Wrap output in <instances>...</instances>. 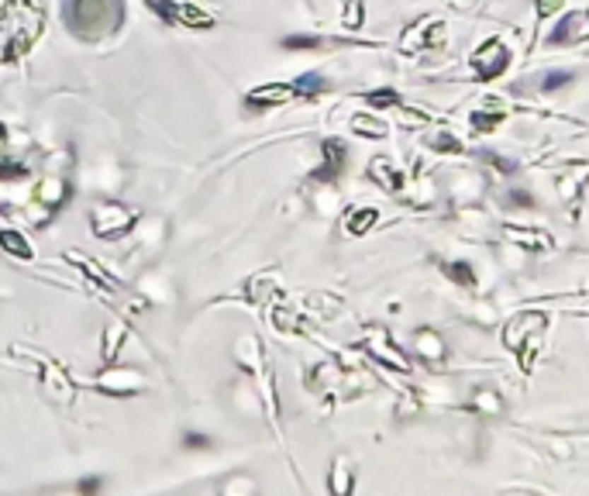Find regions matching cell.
I'll return each mask as SVG.
<instances>
[{
    "label": "cell",
    "mask_w": 589,
    "mask_h": 496,
    "mask_svg": "<svg viewBox=\"0 0 589 496\" xmlns=\"http://www.w3.org/2000/svg\"><path fill=\"white\" fill-rule=\"evenodd\" d=\"M42 28V0H0V59H18L31 49Z\"/></svg>",
    "instance_id": "6da1fadb"
},
{
    "label": "cell",
    "mask_w": 589,
    "mask_h": 496,
    "mask_svg": "<svg viewBox=\"0 0 589 496\" xmlns=\"http://www.w3.org/2000/svg\"><path fill=\"white\" fill-rule=\"evenodd\" d=\"M66 21L73 31H114L121 21V4L117 0H69L66 7Z\"/></svg>",
    "instance_id": "7a4b0ae2"
},
{
    "label": "cell",
    "mask_w": 589,
    "mask_h": 496,
    "mask_svg": "<svg viewBox=\"0 0 589 496\" xmlns=\"http://www.w3.org/2000/svg\"><path fill=\"white\" fill-rule=\"evenodd\" d=\"M134 228V214L117 200H104L93 207V235L100 238H121Z\"/></svg>",
    "instance_id": "3957f363"
},
{
    "label": "cell",
    "mask_w": 589,
    "mask_h": 496,
    "mask_svg": "<svg viewBox=\"0 0 589 496\" xmlns=\"http://www.w3.org/2000/svg\"><path fill=\"white\" fill-rule=\"evenodd\" d=\"M544 324H548L544 313H517L507 324V331H503V345H507L510 352H520L524 341L531 338V335H541V331H544Z\"/></svg>",
    "instance_id": "277c9868"
},
{
    "label": "cell",
    "mask_w": 589,
    "mask_h": 496,
    "mask_svg": "<svg viewBox=\"0 0 589 496\" xmlns=\"http://www.w3.org/2000/svg\"><path fill=\"white\" fill-rule=\"evenodd\" d=\"M42 383H45V390H49V396H52L55 403H73L76 400V386H73V379L66 376V369L55 366V362H42Z\"/></svg>",
    "instance_id": "5b68a950"
},
{
    "label": "cell",
    "mask_w": 589,
    "mask_h": 496,
    "mask_svg": "<svg viewBox=\"0 0 589 496\" xmlns=\"http://www.w3.org/2000/svg\"><path fill=\"white\" fill-rule=\"evenodd\" d=\"M290 97H293V86H286V83H262V86L248 90L245 107H252V110L259 114V110H272V107L286 104Z\"/></svg>",
    "instance_id": "8992f818"
},
{
    "label": "cell",
    "mask_w": 589,
    "mask_h": 496,
    "mask_svg": "<svg viewBox=\"0 0 589 496\" xmlns=\"http://www.w3.org/2000/svg\"><path fill=\"white\" fill-rule=\"evenodd\" d=\"M507 62H510V59H507V49H503L496 38H493V42H486L479 52L472 55V66H476V73H479L482 79L500 76V73L507 69Z\"/></svg>",
    "instance_id": "52a82bcc"
},
{
    "label": "cell",
    "mask_w": 589,
    "mask_h": 496,
    "mask_svg": "<svg viewBox=\"0 0 589 496\" xmlns=\"http://www.w3.org/2000/svg\"><path fill=\"white\" fill-rule=\"evenodd\" d=\"M141 376L134 372V369H110V372H104L100 379H97V386L104 393H114V396H128V393H138L141 390Z\"/></svg>",
    "instance_id": "ba28073f"
},
{
    "label": "cell",
    "mask_w": 589,
    "mask_h": 496,
    "mask_svg": "<svg viewBox=\"0 0 589 496\" xmlns=\"http://www.w3.org/2000/svg\"><path fill=\"white\" fill-rule=\"evenodd\" d=\"M583 38H589V14H583V11H576V14H565L562 25L552 31V45H572V42H583Z\"/></svg>",
    "instance_id": "9c48e42d"
},
{
    "label": "cell",
    "mask_w": 589,
    "mask_h": 496,
    "mask_svg": "<svg viewBox=\"0 0 589 496\" xmlns=\"http://www.w3.org/2000/svg\"><path fill=\"white\" fill-rule=\"evenodd\" d=\"M321 149H324V166L314 173V180H321V183H327V180H338V176H342V169H345V158H349L345 145H342L338 138H327Z\"/></svg>",
    "instance_id": "30bf717a"
},
{
    "label": "cell",
    "mask_w": 589,
    "mask_h": 496,
    "mask_svg": "<svg viewBox=\"0 0 589 496\" xmlns=\"http://www.w3.org/2000/svg\"><path fill=\"white\" fill-rule=\"evenodd\" d=\"M366 348H369L373 355H379V362H386V366L400 369V372H410V362L403 359V352H397V348H393V341H390V335H386L383 328H375L373 338L366 341Z\"/></svg>",
    "instance_id": "8fae6325"
},
{
    "label": "cell",
    "mask_w": 589,
    "mask_h": 496,
    "mask_svg": "<svg viewBox=\"0 0 589 496\" xmlns=\"http://www.w3.org/2000/svg\"><path fill=\"white\" fill-rule=\"evenodd\" d=\"M503 235L510 241H517V245H524V248H531V252H548L552 248V238L544 235V231H531V228H507Z\"/></svg>",
    "instance_id": "7c38bea8"
},
{
    "label": "cell",
    "mask_w": 589,
    "mask_h": 496,
    "mask_svg": "<svg viewBox=\"0 0 589 496\" xmlns=\"http://www.w3.org/2000/svg\"><path fill=\"white\" fill-rule=\"evenodd\" d=\"M369 176H373L375 183L383 186V190H400L403 176L390 166V158H373V166H369Z\"/></svg>",
    "instance_id": "4fadbf2b"
},
{
    "label": "cell",
    "mask_w": 589,
    "mask_h": 496,
    "mask_svg": "<svg viewBox=\"0 0 589 496\" xmlns=\"http://www.w3.org/2000/svg\"><path fill=\"white\" fill-rule=\"evenodd\" d=\"M35 197H38V200H42L45 207H59V204H62V200L69 197V186L62 183V180H52V176H49L45 183L35 190Z\"/></svg>",
    "instance_id": "5bb4252c"
},
{
    "label": "cell",
    "mask_w": 589,
    "mask_h": 496,
    "mask_svg": "<svg viewBox=\"0 0 589 496\" xmlns=\"http://www.w3.org/2000/svg\"><path fill=\"white\" fill-rule=\"evenodd\" d=\"M0 248H4V252H11L14 259H31V255H35V252H31V245H28V238L21 235V231H11V228H7V231H0Z\"/></svg>",
    "instance_id": "9a60e30c"
},
{
    "label": "cell",
    "mask_w": 589,
    "mask_h": 496,
    "mask_svg": "<svg viewBox=\"0 0 589 496\" xmlns=\"http://www.w3.org/2000/svg\"><path fill=\"white\" fill-rule=\"evenodd\" d=\"M351 131L362 134V138H373V142L386 138V125L375 121V117H369V114H355V117H351Z\"/></svg>",
    "instance_id": "2e32d148"
},
{
    "label": "cell",
    "mask_w": 589,
    "mask_h": 496,
    "mask_svg": "<svg viewBox=\"0 0 589 496\" xmlns=\"http://www.w3.org/2000/svg\"><path fill=\"white\" fill-rule=\"evenodd\" d=\"M324 90H327V83L317 73H303V76L293 79V97H317Z\"/></svg>",
    "instance_id": "e0dca14e"
},
{
    "label": "cell",
    "mask_w": 589,
    "mask_h": 496,
    "mask_svg": "<svg viewBox=\"0 0 589 496\" xmlns=\"http://www.w3.org/2000/svg\"><path fill=\"white\" fill-rule=\"evenodd\" d=\"M124 335H128V331H124V324H121V321L107 324V335H104V359H107V362L117 359V348H121Z\"/></svg>",
    "instance_id": "ac0fdd59"
},
{
    "label": "cell",
    "mask_w": 589,
    "mask_h": 496,
    "mask_svg": "<svg viewBox=\"0 0 589 496\" xmlns=\"http://www.w3.org/2000/svg\"><path fill=\"white\" fill-rule=\"evenodd\" d=\"M375 221H379V214H375L373 207L351 210V214H349V231H351V235H366V231L373 228Z\"/></svg>",
    "instance_id": "d6986e66"
},
{
    "label": "cell",
    "mask_w": 589,
    "mask_h": 496,
    "mask_svg": "<svg viewBox=\"0 0 589 496\" xmlns=\"http://www.w3.org/2000/svg\"><path fill=\"white\" fill-rule=\"evenodd\" d=\"M28 176V166L25 162H14V158H4L0 162V183H18Z\"/></svg>",
    "instance_id": "ffe728a7"
},
{
    "label": "cell",
    "mask_w": 589,
    "mask_h": 496,
    "mask_svg": "<svg viewBox=\"0 0 589 496\" xmlns=\"http://www.w3.org/2000/svg\"><path fill=\"white\" fill-rule=\"evenodd\" d=\"M351 490V472H349V462L338 458L334 466V475H331V493H349Z\"/></svg>",
    "instance_id": "44dd1931"
},
{
    "label": "cell",
    "mask_w": 589,
    "mask_h": 496,
    "mask_svg": "<svg viewBox=\"0 0 589 496\" xmlns=\"http://www.w3.org/2000/svg\"><path fill=\"white\" fill-rule=\"evenodd\" d=\"M324 42L321 38H314V35H290V38H283V49H293V52H300V49H321Z\"/></svg>",
    "instance_id": "7402d4cb"
},
{
    "label": "cell",
    "mask_w": 589,
    "mask_h": 496,
    "mask_svg": "<svg viewBox=\"0 0 589 496\" xmlns=\"http://www.w3.org/2000/svg\"><path fill=\"white\" fill-rule=\"evenodd\" d=\"M448 276H452L455 283H462V287H472V283H476V272H472L469 262H452V265H448Z\"/></svg>",
    "instance_id": "603a6c76"
},
{
    "label": "cell",
    "mask_w": 589,
    "mask_h": 496,
    "mask_svg": "<svg viewBox=\"0 0 589 496\" xmlns=\"http://www.w3.org/2000/svg\"><path fill=\"white\" fill-rule=\"evenodd\" d=\"M397 121H400L403 128H421V125L431 121V114H417V110H410V107H400V110H397Z\"/></svg>",
    "instance_id": "cb8c5ba5"
},
{
    "label": "cell",
    "mask_w": 589,
    "mask_h": 496,
    "mask_svg": "<svg viewBox=\"0 0 589 496\" xmlns=\"http://www.w3.org/2000/svg\"><path fill=\"white\" fill-rule=\"evenodd\" d=\"M272 324H276L279 331H296V313L286 311V307H276V311H272Z\"/></svg>",
    "instance_id": "d4e9b609"
},
{
    "label": "cell",
    "mask_w": 589,
    "mask_h": 496,
    "mask_svg": "<svg viewBox=\"0 0 589 496\" xmlns=\"http://www.w3.org/2000/svg\"><path fill=\"white\" fill-rule=\"evenodd\" d=\"M369 104L373 107H400V97H397V90H375V93H369Z\"/></svg>",
    "instance_id": "484cf974"
},
{
    "label": "cell",
    "mask_w": 589,
    "mask_h": 496,
    "mask_svg": "<svg viewBox=\"0 0 589 496\" xmlns=\"http://www.w3.org/2000/svg\"><path fill=\"white\" fill-rule=\"evenodd\" d=\"M431 149H438V152H462V145H458L452 134H434V138H428Z\"/></svg>",
    "instance_id": "4316f807"
},
{
    "label": "cell",
    "mask_w": 589,
    "mask_h": 496,
    "mask_svg": "<svg viewBox=\"0 0 589 496\" xmlns=\"http://www.w3.org/2000/svg\"><path fill=\"white\" fill-rule=\"evenodd\" d=\"M362 25V0H345V28Z\"/></svg>",
    "instance_id": "83f0119b"
},
{
    "label": "cell",
    "mask_w": 589,
    "mask_h": 496,
    "mask_svg": "<svg viewBox=\"0 0 589 496\" xmlns=\"http://www.w3.org/2000/svg\"><path fill=\"white\" fill-rule=\"evenodd\" d=\"M500 117H503V110H496V114H472V125L479 131H493L500 125Z\"/></svg>",
    "instance_id": "f1b7e54d"
},
{
    "label": "cell",
    "mask_w": 589,
    "mask_h": 496,
    "mask_svg": "<svg viewBox=\"0 0 589 496\" xmlns=\"http://www.w3.org/2000/svg\"><path fill=\"white\" fill-rule=\"evenodd\" d=\"M507 200L513 204V207H535V197H531L527 190H513V193H510Z\"/></svg>",
    "instance_id": "f546056e"
},
{
    "label": "cell",
    "mask_w": 589,
    "mask_h": 496,
    "mask_svg": "<svg viewBox=\"0 0 589 496\" xmlns=\"http://www.w3.org/2000/svg\"><path fill=\"white\" fill-rule=\"evenodd\" d=\"M565 83H572V73H548L544 76V90H559Z\"/></svg>",
    "instance_id": "4dcf8cb0"
},
{
    "label": "cell",
    "mask_w": 589,
    "mask_h": 496,
    "mask_svg": "<svg viewBox=\"0 0 589 496\" xmlns=\"http://www.w3.org/2000/svg\"><path fill=\"white\" fill-rule=\"evenodd\" d=\"M183 444H187V448H211V438H207V434H193V431H189L187 438H183Z\"/></svg>",
    "instance_id": "1f68e13d"
},
{
    "label": "cell",
    "mask_w": 589,
    "mask_h": 496,
    "mask_svg": "<svg viewBox=\"0 0 589 496\" xmlns=\"http://www.w3.org/2000/svg\"><path fill=\"white\" fill-rule=\"evenodd\" d=\"M486 158H489V162H493V166H496L500 173H513V169H517V166H513L510 158H500V156H486Z\"/></svg>",
    "instance_id": "d6a6232c"
},
{
    "label": "cell",
    "mask_w": 589,
    "mask_h": 496,
    "mask_svg": "<svg viewBox=\"0 0 589 496\" xmlns=\"http://www.w3.org/2000/svg\"><path fill=\"white\" fill-rule=\"evenodd\" d=\"M80 490H83V493H93V490H97V479H86V483H80Z\"/></svg>",
    "instance_id": "836d02e7"
},
{
    "label": "cell",
    "mask_w": 589,
    "mask_h": 496,
    "mask_svg": "<svg viewBox=\"0 0 589 496\" xmlns=\"http://www.w3.org/2000/svg\"><path fill=\"white\" fill-rule=\"evenodd\" d=\"M4 142H7V128L0 125V145H4Z\"/></svg>",
    "instance_id": "e575fe53"
}]
</instances>
